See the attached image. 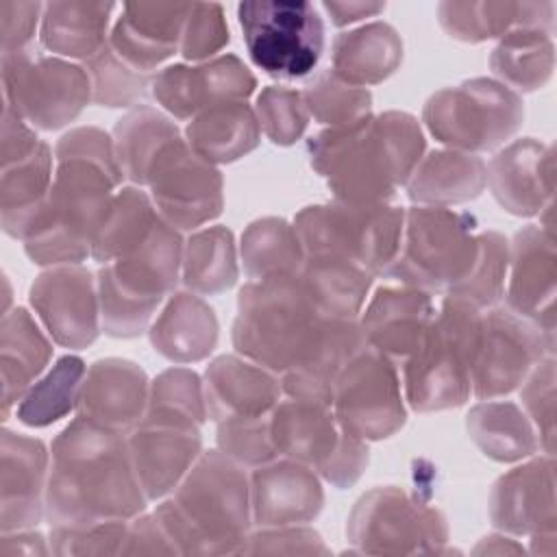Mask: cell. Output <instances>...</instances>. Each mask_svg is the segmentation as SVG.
<instances>
[{"instance_id":"6da1fadb","label":"cell","mask_w":557,"mask_h":557,"mask_svg":"<svg viewBox=\"0 0 557 557\" xmlns=\"http://www.w3.org/2000/svg\"><path fill=\"white\" fill-rule=\"evenodd\" d=\"M54 157L50 194L24 237L26 255L39 265L78 263L91 255L113 205L111 189L124 178L111 137L94 126L63 135Z\"/></svg>"},{"instance_id":"7a4b0ae2","label":"cell","mask_w":557,"mask_h":557,"mask_svg":"<svg viewBox=\"0 0 557 557\" xmlns=\"http://www.w3.org/2000/svg\"><path fill=\"white\" fill-rule=\"evenodd\" d=\"M146 500L124 433L78 416L57 435L44 496L50 527L131 520Z\"/></svg>"},{"instance_id":"3957f363","label":"cell","mask_w":557,"mask_h":557,"mask_svg":"<svg viewBox=\"0 0 557 557\" xmlns=\"http://www.w3.org/2000/svg\"><path fill=\"white\" fill-rule=\"evenodd\" d=\"M424 137L413 115L387 111L333 126L309 141L311 168L326 178L335 200L381 205L407 185L422 159Z\"/></svg>"},{"instance_id":"277c9868","label":"cell","mask_w":557,"mask_h":557,"mask_svg":"<svg viewBox=\"0 0 557 557\" xmlns=\"http://www.w3.org/2000/svg\"><path fill=\"white\" fill-rule=\"evenodd\" d=\"M250 513V481L222 450L202 453L154 511L176 553H242Z\"/></svg>"},{"instance_id":"5b68a950","label":"cell","mask_w":557,"mask_h":557,"mask_svg":"<svg viewBox=\"0 0 557 557\" xmlns=\"http://www.w3.org/2000/svg\"><path fill=\"white\" fill-rule=\"evenodd\" d=\"M331 315L322 313L298 274L250 281L242 287L233 346L246 359L285 374L320 342Z\"/></svg>"},{"instance_id":"8992f818","label":"cell","mask_w":557,"mask_h":557,"mask_svg":"<svg viewBox=\"0 0 557 557\" xmlns=\"http://www.w3.org/2000/svg\"><path fill=\"white\" fill-rule=\"evenodd\" d=\"M481 318V309L444 298L418 348L403 363L405 396L411 409L442 411L468 400Z\"/></svg>"},{"instance_id":"52a82bcc","label":"cell","mask_w":557,"mask_h":557,"mask_svg":"<svg viewBox=\"0 0 557 557\" xmlns=\"http://www.w3.org/2000/svg\"><path fill=\"white\" fill-rule=\"evenodd\" d=\"M476 220L446 207L405 211L400 248L383 276L426 294L455 289L472 270L479 252Z\"/></svg>"},{"instance_id":"ba28073f","label":"cell","mask_w":557,"mask_h":557,"mask_svg":"<svg viewBox=\"0 0 557 557\" xmlns=\"http://www.w3.org/2000/svg\"><path fill=\"white\" fill-rule=\"evenodd\" d=\"M405 211L381 205L333 200L302 209L294 228L305 257L355 263L370 274H385L398 255Z\"/></svg>"},{"instance_id":"9c48e42d","label":"cell","mask_w":557,"mask_h":557,"mask_svg":"<svg viewBox=\"0 0 557 557\" xmlns=\"http://www.w3.org/2000/svg\"><path fill=\"white\" fill-rule=\"evenodd\" d=\"M252 63L278 81L311 74L324 52V22L305 0H259L237 7Z\"/></svg>"},{"instance_id":"30bf717a","label":"cell","mask_w":557,"mask_h":557,"mask_svg":"<svg viewBox=\"0 0 557 557\" xmlns=\"http://www.w3.org/2000/svg\"><path fill=\"white\" fill-rule=\"evenodd\" d=\"M522 117L520 96L490 78L440 89L424 104L431 135L461 152L492 150L505 144L520 128Z\"/></svg>"},{"instance_id":"8fae6325","label":"cell","mask_w":557,"mask_h":557,"mask_svg":"<svg viewBox=\"0 0 557 557\" xmlns=\"http://www.w3.org/2000/svg\"><path fill=\"white\" fill-rule=\"evenodd\" d=\"M91 98L83 67L33 54L30 48L2 54V102L26 124L54 131L72 122Z\"/></svg>"},{"instance_id":"7c38bea8","label":"cell","mask_w":557,"mask_h":557,"mask_svg":"<svg viewBox=\"0 0 557 557\" xmlns=\"http://www.w3.org/2000/svg\"><path fill=\"white\" fill-rule=\"evenodd\" d=\"M346 531L361 553H426L448 537L446 520L435 507L394 485L363 494Z\"/></svg>"},{"instance_id":"4fadbf2b","label":"cell","mask_w":557,"mask_h":557,"mask_svg":"<svg viewBox=\"0 0 557 557\" xmlns=\"http://www.w3.org/2000/svg\"><path fill=\"white\" fill-rule=\"evenodd\" d=\"M331 409L342 429L361 440H383L405 424L396 363L379 350L361 348L339 372Z\"/></svg>"},{"instance_id":"5bb4252c","label":"cell","mask_w":557,"mask_h":557,"mask_svg":"<svg viewBox=\"0 0 557 557\" xmlns=\"http://www.w3.org/2000/svg\"><path fill=\"white\" fill-rule=\"evenodd\" d=\"M555 342L535 324L507 307H490L481 318L479 346L472 363V394L481 400L505 396L522 385Z\"/></svg>"},{"instance_id":"9a60e30c","label":"cell","mask_w":557,"mask_h":557,"mask_svg":"<svg viewBox=\"0 0 557 557\" xmlns=\"http://www.w3.org/2000/svg\"><path fill=\"white\" fill-rule=\"evenodd\" d=\"M157 213L174 228H196L222 211V176L178 135L152 161L148 181Z\"/></svg>"},{"instance_id":"2e32d148","label":"cell","mask_w":557,"mask_h":557,"mask_svg":"<svg viewBox=\"0 0 557 557\" xmlns=\"http://www.w3.org/2000/svg\"><path fill=\"white\" fill-rule=\"evenodd\" d=\"M28 300L57 344L81 350L96 339L100 302L87 268L65 263L41 272L30 285Z\"/></svg>"},{"instance_id":"e0dca14e","label":"cell","mask_w":557,"mask_h":557,"mask_svg":"<svg viewBox=\"0 0 557 557\" xmlns=\"http://www.w3.org/2000/svg\"><path fill=\"white\" fill-rule=\"evenodd\" d=\"M255 76L235 57L222 54L200 65H170L152 81L157 102L187 120L220 102H239L255 91Z\"/></svg>"},{"instance_id":"ac0fdd59","label":"cell","mask_w":557,"mask_h":557,"mask_svg":"<svg viewBox=\"0 0 557 557\" xmlns=\"http://www.w3.org/2000/svg\"><path fill=\"white\" fill-rule=\"evenodd\" d=\"M507 309L555 342V244L550 228L527 226L509 244Z\"/></svg>"},{"instance_id":"d6986e66","label":"cell","mask_w":557,"mask_h":557,"mask_svg":"<svg viewBox=\"0 0 557 557\" xmlns=\"http://www.w3.org/2000/svg\"><path fill=\"white\" fill-rule=\"evenodd\" d=\"M200 426L141 418L131 431L128 450L135 474L148 500L176 490L183 476L200 457Z\"/></svg>"},{"instance_id":"ffe728a7","label":"cell","mask_w":557,"mask_h":557,"mask_svg":"<svg viewBox=\"0 0 557 557\" xmlns=\"http://www.w3.org/2000/svg\"><path fill=\"white\" fill-rule=\"evenodd\" d=\"M148 403L146 372L128 359H100L83 379L76 411L117 433L133 431L144 418Z\"/></svg>"},{"instance_id":"44dd1931","label":"cell","mask_w":557,"mask_h":557,"mask_svg":"<svg viewBox=\"0 0 557 557\" xmlns=\"http://www.w3.org/2000/svg\"><path fill=\"white\" fill-rule=\"evenodd\" d=\"M0 505H2V533L26 531L41 518L46 505L50 457L41 440L2 431L0 448Z\"/></svg>"},{"instance_id":"7402d4cb","label":"cell","mask_w":557,"mask_h":557,"mask_svg":"<svg viewBox=\"0 0 557 557\" xmlns=\"http://www.w3.org/2000/svg\"><path fill=\"white\" fill-rule=\"evenodd\" d=\"M490 518L498 529L553 537V455L533 459L503 474L490 496Z\"/></svg>"},{"instance_id":"603a6c76","label":"cell","mask_w":557,"mask_h":557,"mask_svg":"<svg viewBox=\"0 0 557 557\" xmlns=\"http://www.w3.org/2000/svg\"><path fill=\"white\" fill-rule=\"evenodd\" d=\"M553 148L531 137L500 150L485 168V181L503 209L537 215L553 202Z\"/></svg>"},{"instance_id":"cb8c5ba5","label":"cell","mask_w":557,"mask_h":557,"mask_svg":"<svg viewBox=\"0 0 557 557\" xmlns=\"http://www.w3.org/2000/svg\"><path fill=\"white\" fill-rule=\"evenodd\" d=\"M324 503L313 468L294 459L270 461L250 476V509L259 527H292L313 520Z\"/></svg>"},{"instance_id":"d4e9b609","label":"cell","mask_w":557,"mask_h":557,"mask_svg":"<svg viewBox=\"0 0 557 557\" xmlns=\"http://www.w3.org/2000/svg\"><path fill=\"white\" fill-rule=\"evenodd\" d=\"M194 4H124L109 48L137 72L148 74L161 61L181 50L185 22Z\"/></svg>"},{"instance_id":"484cf974","label":"cell","mask_w":557,"mask_h":557,"mask_svg":"<svg viewBox=\"0 0 557 557\" xmlns=\"http://www.w3.org/2000/svg\"><path fill=\"white\" fill-rule=\"evenodd\" d=\"M202 387L207 413L215 422L270 416L283 394L281 379L274 372L237 355L213 359Z\"/></svg>"},{"instance_id":"4316f807","label":"cell","mask_w":557,"mask_h":557,"mask_svg":"<svg viewBox=\"0 0 557 557\" xmlns=\"http://www.w3.org/2000/svg\"><path fill=\"white\" fill-rule=\"evenodd\" d=\"M433 315L431 294L409 285H389L376 289L359 324L370 348L394 363H405L424 337Z\"/></svg>"},{"instance_id":"83f0119b","label":"cell","mask_w":557,"mask_h":557,"mask_svg":"<svg viewBox=\"0 0 557 557\" xmlns=\"http://www.w3.org/2000/svg\"><path fill=\"white\" fill-rule=\"evenodd\" d=\"M270 431L278 455L318 472L331 461L346 433L331 405L298 398H287L274 407Z\"/></svg>"},{"instance_id":"f1b7e54d","label":"cell","mask_w":557,"mask_h":557,"mask_svg":"<svg viewBox=\"0 0 557 557\" xmlns=\"http://www.w3.org/2000/svg\"><path fill=\"white\" fill-rule=\"evenodd\" d=\"M553 2H442V28L461 41H485L509 30L535 28L553 33Z\"/></svg>"},{"instance_id":"f546056e","label":"cell","mask_w":557,"mask_h":557,"mask_svg":"<svg viewBox=\"0 0 557 557\" xmlns=\"http://www.w3.org/2000/svg\"><path fill=\"white\" fill-rule=\"evenodd\" d=\"M215 342L218 318L194 292L174 294L150 329L154 350L174 363L205 359L215 348Z\"/></svg>"},{"instance_id":"4dcf8cb0","label":"cell","mask_w":557,"mask_h":557,"mask_svg":"<svg viewBox=\"0 0 557 557\" xmlns=\"http://www.w3.org/2000/svg\"><path fill=\"white\" fill-rule=\"evenodd\" d=\"M0 331L2 413L7 416L48 366L52 346L30 313L22 307H15L2 315Z\"/></svg>"},{"instance_id":"1f68e13d","label":"cell","mask_w":557,"mask_h":557,"mask_svg":"<svg viewBox=\"0 0 557 557\" xmlns=\"http://www.w3.org/2000/svg\"><path fill=\"white\" fill-rule=\"evenodd\" d=\"M485 163L461 150H435L420 159L407 194L422 207H448L476 198L485 187Z\"/></svg>"},{"instance_id":"d6a6232c","label":"cell","mask_w":557,"mask_h":557,"mask_svg":"<svg viewBox=\"0 0 557 557\" xmlns=\"http://www.w3.org/2000/svg\"><path fill=\"white\" fill-rule=\"evenodd\" d=\"M403 61V39L394 26L372 22L342 33L333 44V65L342 81L366 87L385 81Z\"/></svg>"},{"instance_id":"836d02e7","label":"cell","mask_w":557,"mask_h":557,"mask_svg":"<svg viewBox=\"0 0 557 557\" xmlns=\"http://www.w3.org/2000/svg\"><path fill=\"white\" fill-rule=\"evenodd\" d=\"M259 135L257 115L246 100L213 104L187 124L189 148L213 165L248 154L257 148Z\"/></svg>"},{"instance_id":"e575fe53","label":"cell","mask_w":557,"mask_h":557,"mask_svg":"<svg viewBox=\"0 0 557 557\" xmlns=\"http://www.w3.org/2000/svg\"><path fill=\"white\" fill-rule=\"evenodd\" d=\"M113 2H48L44 4L39 37L50 52L91 59L107 46Z\"/></svg>"},{"instance_id":"d590c367","label":"cell","mask_w":557,"mask_h":557,"mask_svg":"<svg viewBox=\"0 0 557 557\" xmlns=\"http://www.w3.org/2000/svg\"><path fill=\"white\" fill-rule=\"evenodd\" d=\"M52 187V154L48 144H39L33 154L2 170L0 209L2 228L15 239H24L39 215Z\"/></svg>"},{"instance_id":"8d00e7d4","label":"cell","mask_w":557,"mask_h":557,"mask_svg":"<svg viewBox=\"0 0 557 557\" xmlns=\"http://www.w3.org/2000/svg\"><path fill=\"white\" fill-rule=\"evenodd\" d=\"M466 426L481 453L496 461H518L540 448L531 420L513 403H479L470 409Z\"/></svg>"},{"instance_id":"74e56055","label":"cell","mask_w":557,"mask_h":557,"mask_svg":"<svg viewBox=\"0 0 557 557\" xmlns=\"http://www.w3.org/2000/svg\"><path fill=\"white\" fill-rule=\"evenodd\" d=\"M298 276L315 307L342 320L357 318L374 278V274L355 263L326 257H305Z\"/></svg>"},{"instance_id":"f35d334b","label":"cell","mask_w":557,"mask_h":557,"mask_svg":"<svg viewBox=\"0 0 557 557\" xmlns=\"http://www.w3.org/2000/svg\"><path fill=\"white\" fill-rule=\"evenodd\" d=\"M244 272L252 281L294 276L305 263L296 228L283 218L252 222L242 235Z\"/></svg>"},{"instance_id":"ab89813d","label":"cell","mask_w":557,"mask_h":557,"mask_svg":"<svg viewBox=\"0 0 557 557\" xmlns=\"http://www.w3.org/2000/svg\"><path fill=\"white\" fill-rule=\"evenodd\" d=\"M555 52L546 30L518 28L500 37V44L490 57L492 72L511 91H533L542 87L553 72Z\"/></svg>"},{"instance_id":"60d3db41","label":"cell","mask_w":557,"mask_h":557,"mask_svg":"<svg viewBox=\"0 0 557 557\" xmlns=\"http://www.w3.org/2000/svg\"><path fill=\"white\" fill-rule=\"evenodd\" d=\"M178 135V128L150 107H139L124 115L117 122L113 137L122 176L137 185H146L152 161Z\"/></svg>"},{"instance_id":"b9f144b4","label":"cell","mask_w":557,"mask_h":557,"mask_svg":"<svg viewBox=\"0 0 557 557\" xmlns=\"http://www.w3.org/2000/svg\"><path fill=\"white\" fill-rule=\"evenodd\" d=\"M183 283L198 296L220 294L235 285L237 261L233 233L226 226H209L183 246Z\"/></svg>"},{"instance_id":"7bdbcfd3","label":"cell","mask_w":557,"mask_h":557,"mask_svg":"<svg viewBox=\"0 0 557 557\" xmlns=\"http://www.w3.org/2000/svg\"><path fill=\"white\" fill-rule=\"evenodd\" d=\"M85 372L81 357H61L52 370L44 379L35 381V385L22 396L15 407L17 420L26 426L41 429L67 416L76 407Z\"/></svg>"},{"instance_id":"ee69618b","label":"cell","mask_w":557,"mask_h":557,"mask_svg":"<svg viewBox=\"0 0 557 557\" xmlns=\"http://www.w3.org/2000/svg\"><path fill=\"white\" fill-rule=\"evenodd\" d=\"M509 265V244L496 231L479 233V252L470 274L446 296L463 300L476 309L496 307L505 296V278Z\"/></svg>"},{"instance_id":"f6af8a7d","label":"cell","mask_w":557,"mask_h":557,"mask_svg":"<svg viewBox=\"0 0 557 557\" xmlns=\"http://www.w3.org/2000/svg\"><path fill=\"white\" fill-rule=\"evenodd\" d=\"M205 387L196 372L187 368H170L161 372L148 387L144 418L202 424L207 420Z\"/></svg>"},{"instance_id":"bcb514c9","label":"cell","mask_w":557,"mask_h":557,"mask_svg":"<svg viewBox=\"0 0 557 557\" xmlns=\"http://www.w3.org/2000/svg\"><path fill=\"white\" fill-rule=\"evenodd\" d=\"M309 117L333 126H346L370 115L372 96L366 87L350 85L331 70L318 74L302 91Z\"/></svg>"},{"instance_id":"7dc6e473","label":"cell","mask_w":557,"mask_h":557,"mask_svg":"<svg viewBox=\"0 0 557 557\" xmlns=\"http://www.w3.org/2000/svg\"><path fill=\"white\" fill-rule=\"evenodd\" d=\"M85 70L91 83V100L102 107H126L146 94L148 74L124 63L109 48V41L85 61Z\"/></svg>"},{"instance_id":"c3c4849f","label":"cell","mask_w":557,"mask_h":557,"mask_svg":"<svg viewBox=\"0 0 557 557\" xmlns=\"http://www.w3.org/2000/svg\"><path fill=\"white\" fill-rule=\"evenodd\" d=\"M255 115L265 137L278 146L300 139L309 122L302 91L285 87H265L257 98Z\"/></svg>"},{"instance_id":"681fc988","label":"cell","mask_w":557,"mask_h":557,"mask_svg":"<svg viewBox=\"0 0 557 557\" xmlns=\"http://www.w3.org/2000/svg\"><path fill=\"white\" fill-rule=\"evenodd\" d=\"M270 416L237 418L218 422V446L224 455L242 466L259 468L276 459V448L270 431Z\"/></svg>"},{"instance_id":"f907efd6","label":"cell","mask_w":557,"mask_h":557,"mask_svg":"<svg viewBox=\"0 0 557 557\" xmlns=\"http://www.w3.org/2000/svg\"><path fill=\"white\" fill-rule=\"evenodd\" d=\"M553 355L544 357L522 381L520 398L527 411V418L537 429L540 446H544L546 455H553L555 440V368Z\"/></svg>"},{"instance_id":"816d5d0a","label":"cell","mask_w":557,"mask_h":557,"mask_svg":"<svg viewBox=\"0 0 557 557\" xmlns=\"http://www.w3.org/2000/svg\"><path fill=\"white\" fill-rule=\"evenodd\" d=\"M128 535L126 520H109L89 527H52V553L57 555H94L122 553Z\"/></svg>"},{"instance_id":"f5cc1de1","label":"cell","mask_w":557,"mask_h":557,"mask_svg":"<svg viewBox=\"0 0 557 557\" xmlns=\"http://www.w3.org/2000/svg\"><path fill=\"white\" fill-rule=\"evenodd\" d=\"M228 44V26L224 11L215 2H198L185 22L181 54L189 61H202L213 57Z\"/></svg>"},{"instance_id":"db71d44e","label":"cell","mask_w":557,"mask_h":557,"mask_svg":"<svg viewBox=\"0 0 557 557\" xmlns=\"http://www.w3.org/2000/svg\"><path fill=\"white\" fill-rule=\"evenodd\" d=\"M44 15L41 2H0L2 17V54L26 50L33 41L37 22Z\"/></svg>"},{"instance_id":"11a10c76","label":"cell","mask_w":557,"mask_h":557,"mask_svg":"<svg viewBox=\"0 0 557 557\" xmlns=\"http://www.w3.org/2000/svg\"><path fill=\"white\" fill-rule=\"evenodd\" d=\"M41 141L35 131L9 107H2V170L35 152Z\"/></svg>"},{"instance_id":"9f6ffc18","label":"cell","mask_w":557,"mask_h":557,"mask_svg":"<svg viewBox=\"0 0 557 557\" xmlns=\"http://www.w3.org/2000/svg\"><path fill=\"white\" fill-rule=\"evenodd\" d=\"M322 9L329 13L331 22L335 26H346V24H352V22H359L363 17H372V15H379L385 4L381 2H324Z\"/></svg>"},{"instance_id":"6f0895ef","label":"cell","mask_w":557,"mask_h":557,"mask_svg":"<svg viewBox=\"0 0 557 557\" xmlns=\"http://www.w3.org/2000/svg\"><path fill=\"white\" fill-rule=\"evenodd\" d=\"M44 555L48 553L44 537L39 533H26V531H15V535L2 533V546L0 555L11 557V555Z\"/></svg>"}]
</instances>
